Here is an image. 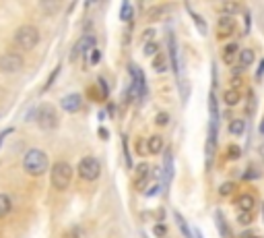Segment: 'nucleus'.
Returning <instances> with one entry per match:
<instances>
[{
  "label": "nucleus",
  "mask_w": 264,
  "mask_h": 238,
  "mask_svg": "<svg viewBox=\"0 0 264 238\" xmlns=\"http://www.w3.org/2000/svg\"><path fill=\"white\" fill-rule=\"evenodd\" d=\"M227 156H229V158H234V160H238V158H240V147H236V145H234V147H229V154H227Z\"/></svg>",
  "instance_id": "f704fd0d"
},
{
  "label": "nucleus",
  "mask_w": 264,
  "mask_h": 238,
  "mask_svg": "<svg viewBox=\"0 0 264 238\" xmlns=\"http://www.w3.org/2000/svg\"><path fill=\"white\" fill-rule=\"evenodd\" d=\"M155 123H157L159 127L168 125V123H170V114H165V112H159V114H157V118H155Z\"/></svg>",
  "instance_id": "c85d7f7f"
},
{
  "label": "nucleus",
  "mask_w": 264,
  "mask_h": 238,
  "mask_svg": "<svg viewBox=\"0 0 264 238\" xmlns=\"http://www.w3.org/2000/svg\"><path fill=\"white\" fill-rule=\"evenodd\" d=\"M157 54V44L155 42H147L145 44V56H155Z\"/></svg>",
  "instance_id": "7c9ffc66"
},
{
  "label": "nucleus",
  "mask_w": 264,
  "mask_h": 238,
  "mask_svg": "<svg viewBox=\"0 0 264 238\" xmlns=\"http://www.w3.org/2000/svg\"><path fill=\"white\" fill-rule=\"evenodd\" d=\"M153 69H155L157 73H163L165 69H168V58H165V54H155Z\"/></svg>",
  "instance_id": "393cba45"
},
{
  "label": "nucleus",
  "mask_w": 264,
  "mask_h": 238,
  "mask_svg": "<svg viewBox=\"0 0 264 238\" xmlns=\"http://www.w3.org/2000/svg\"><path fill=\"white\" fill-rule=\"evenodd\" d=\"M149 183H151V166L143 162V164H139L137 170H135V189L145 193L147 187H149Z\"/></svg>",
  "instance_id": "6e6552de"
},
{
  "label": "nucleus",
  "mask_w": 264,
  "mask_h": 238,
  "mask_svg": "<svg viewBox=\"0 0 264 238\" xmlns=\"http://www.w3.org/2000/svg\"><path fill=\"white\" fill-rule=\"evenodd\" d=\"M73 183V166L69 162H56L52 166V187L56 191H66Z\"/></svg>",
  "instance_id": "f03ea898"
},
{
  "label": "nucleus",
  "mask_w": 264,
  "mask_h": 238,
  "mask_svg": "<svg viewBox=\"0 0 264 238\" xmlns=\"http://www.w3.org/2000/svg\"><path fill=\"white\" fill-rule=\"evenodd\" d=\"M190 11V9H188ZM190 15H192V21H194V25L198 27V32H201V36H207V32H209V25H207V21L198 15V13H194V11H190Z\"/></svg>",
  "instance_id": "4be33fe9"
},
{
  "label": "nucleus",
  "mask_w": 264,
  "mask_h": 238,
  "mask_svg": "<svg viewBox=\"0 0 264 238\" xmlns=\"http://www.w3.org/2000/svg\"><path fill=\"white\" fill-rule=\"evenodd\" d=\"M260 133L264 135V118H262V123H260Z\"/></svg>",
  "instance_id": "79ce46f5"
},
{
  "label": "nucleus",
  "mask_w": 264,
  "mask_h": 238,
  "mask_svg": "<svg viewBox=\"0 0 264 238\" xmlns=\"http://www.w3.org/2000/svg\"><path fill=\"white\" fill-rule=\"evenodd\" d=\"M168 46H170V61H172V67L176 71V77L180 81V61H178V44H176V36L170 34L168 36Z\"/></svg>",
  "instance_id": "4468645a"
},
{
  "label": "nucleus",
  "mask_w": 264,
  "mask_h": 238,
  "mask_svg": "<svg viewBox=\"0 0 264 238\" xmlns=\"http://www.w3.org/2000/svg\"><path fill=\"white\" fill-rule=\"evenodd\" d=\"M145 34H147V36H145V40H151V38H153V34H155V32H153V29H147V32H145Z\"/></svg>",
  "instance_id": "a19ab883"
},
{
  "label": "nucleus",
  "mask_w": 264,
  "mask_h": 238,
  "mask_svg": "<svg viewBox=\"0 0 264 238\" xmlns=\"http://www.w3.org/2000/svg\"><path fill=\"white\" fill-rule=\"evenodd\" d=\"M153 232H155L157 238H163L165 234H168V226H165V224H157V226L153 228Z\"/></svg>",
  "instance_id": "c756f323"
},
{
  "label": "nucleus",
  "mask_w": 264,
  "mask_h": 238,
  "mask_svg": "<svg viewBox=\"0 0 264 238\" xmlns=\"http://www.w3.org/2000/svg\"><path fill=\"white\" fill-rule=\"evenodd\" d=\"M132 15H135V9H132V5H130V3H124V5H122V11H120V19H122V21H130Z\"/></svg>",
  "instance_id": "a878e982"
},
{
  "label": "nucleus",
  "mask_w": 264,
  "mask_h": 238,
  "mask_svg": "<svg viewBox=\"0 0 264 238\" xmlns=\"http://www.w3.org/2000/svg\"><path fill=\"white\" fill-rule=\"evenodd\" d=\"M236 32V19L229 15H221L219 23H217V34L219 38H229L231 34Z\"/></svg>",
  "instance_id": "9b49d317"
},
{
  "label": "nucleus",
  "mask_w": 264,
  "mask_h": 238,
  "mask_svg": "<svg viewBox=\"0 0 264 238\" xmlns=\"http://www.w3.org/2000/svg\"><path fill=\"white\" fill-rule=\"evenodd\" d=\"M221 11H223V15L234 17L236 13L242 11V5H240V3H223V5H221Z\"/></svg>",
  "instance_id": "b1692460"
},
{
  "label": "nucleus",
  "mask_w": 264,
  "mask_h": 238,
  "mask_svg": "<svg viewBox=\"0 0 264 238\" xmlns=\"http://www.w3.org/2000/svg\"><path fill=\"white\" fill-rule=\"evenodd\" d=\"M23 69V56L15 52H7L0 56V71L3 73H19Z\"/></svg>",
  "instance_id": "0eeeda50"
},
{
  "label": "nucleus",
  "mask_w": 264,
  "mask_h": 238,
  "mask_svg": "<svg viewBox=\"0 0 264 238\" xmlns=\"http://www.w3.org/2000/svg\"><path fill=\"white\" fill-rule=\"evenodd\" d=\"M244 131H246V123L240 121V118H236V121L229 123V133H231V135L240 137V135H244Z\"/></svg>",
  "instance_id": "5701e85b"
},
{
  "label": "nucleus",
  "mask_w": 264,
  "mask_h": 238,
  "mask_svg": "<svg viewBox=\"0 0 264 238\" xmlns=\"http://www.w3.org/2000/svg\"><path fill=\"white\" fill-rule=\"evenodd\" d=\"M58 75H60V67H56V69H54V73L50 75V79H48V83H46V87H44V92H48V89L54 85V79H56Z\"/></svg>",
  "instance_id": "2f4dec72"
},
{
  "label": "nucleus",
  "mask_w": 264,
  "mask_h": 238,
  "mask_svg": "<svg viewBox=\"0 0 264 238\" xmlns=\"http://www.w3.org/2000/svg\"><path fill=\"white\" fill-rule=\"evenodd\" d=\"M36 114H38V116H36V121H38V125H40L44 131H54V129L58 127V112H56L54 106L44 104V106L38 108Z\"/></svg>",
  "instance_id": "39448f33"
},
{
  "label": "nucleus",
  "mask_w": 264,
  "mask_h": 238,
  "mask_svg": "<svg viewBox=\"0 0 264 238\" xmlns=\"http://www.w3.org/2000/svg\"><path fill=\"white\" fill-rule=\"evenodd\" d=\"M238 44L236 42H231V44H227L225 48H223V63L225 65H231V63H234L236 61V56H238Z\"/></svg>",
  "instance_id": "dca6fc26"
},
{
  "label": "nucleus",
  "mask_w": 264,
  "mask_h": 238,
  "mask_svg": "<svg viewBox=\"0 0 264 238\" xmlns=\"http://www.w3.org/2000/svg\"><path fill=\"white\" fill-rule=\"evenodd\" d=\"M231 191H234V185H231V183H225V185H221V189H219V193L225 197V195H229Z\"/></svg>",
  "instance_id": "473e14b6"
},
{
  "label": "nucleus",
  "mask_w": 264,
  "mask_h": 238,
  "mask_svg": "<svg viewBox=\"0 0 264 238\" xmlns=\"http://www.w3.org/2000/svg\"><path fill=\"white\" fill-rule=\"evenodd\" d=\"M240 100H242V94H240V89H227V92L223 94V102L227 104V106H238L240 104Z\"/></svg>",
  "instance_id": "a211bd4d"
},
{
  "label": "nucleus",
  "mask_w": 264,
  "mask_h": 238,
  "mask_svg": "<svg viewBox=\"0 0 264 238\" xmlns=\"http://www.w3.org/2000/svg\"><path fill=\"white\" fill-rule=\"evenodd\" d=\"M252 222V214H242L240 216V224H250Z\"/></svg>",
  "instance_id": "e433bc0d"
},
{
  "label": "nucleus",
  "mask_w": 264,
  "mask_h": 238,
  "mask_svg": "<svg viewBox=\"0 0 264 238\" xmlns=\"http://www.w3.org/2000/svg\"><path fill=\"white\" fill-rule=\"evenodd\" d=\"M11 210H13V199H11L9 195L0 193V220L7 218V216L11 214Z\"/></svg>",
  "instance_id": "6ab92c4d"
},
{
  "label": "nucleus",
  "mask_w": 264,
  "mask_h": 238,
  "mask_svg": "<svg viewBox=\"0 0 264 238\" xmlns=\"http://www.w3.org/2000/svg\"><path fill=\"white\" fill-rule=\"evenodd\" d=\"M87 56H89V63H91V65H97L99 61H102V52H99L97 48H93V50H91Z\"/></svg>",
  "instance_id": "cd10ccee"
},
{
  "label": "nucleus",
  "mask_w": 264,
  "mask_h": 238,
  "mask_svg": "<svg viewBox=\"0 0 264 238\" xmlns=\"http://www.w3.org/2000/svg\"><path fill=\"white\" fill-rule=\"evenodd\" d=\"M165 150V143H163V139L159 137V135H153L151 139H147V152H151V154H161Z\"/></svg>",
  "instance_id": "2eb2a0df"
},
{
  "label": "nucleus",
  "mask_w": 264,
  "mask_h": 238,
  "mask_svg": "<svg viewBox=\"0 0 264 238\" xmlns=\"http://www.w3.org/2000/svg\"><path fill=\"white\" fill-rule=\"evenodd\" d=\"M254 50H250V48H246V50H242L240 52V65H238V71H244V69H248L252 63H254Z\"/></svg>",
  "instance_id": "f3484780"
},
{
  "label": "nucleus",
  "mask_w": 264,
  "mask_h": 238,
  "mask_svg": "<svg viewBox=\"0 0 264 238\" xmlns=\"http://www.w3.org/2000/svg\"><path fill=\"white\" fill-rule=\"evenodd\" d=\"M50 168V160H48V154L33 147L29 150L23 158V170L29 174V176H44Z\"/></svg>",
  "instance_id": "f257e3e1"
},
{
  "label": "nucleus",
  "mask_w": 264,
  "mask_h": 238,
  "mask_svg": "<svg viewBox=\"0 0 264 238\" xmlns=\"http://www.w3.org/2000/svg\"><path fill=\"white\" fill-rule=\"evenodd\" d=\"M172 7H155V9H149V13H147V17L149 19H159V15H163V13H168Z\"/></svg>",
  "instance_id": "bb28decb"
},
{
  "label": "nucleus",
  "mask_w": 264,
  "mask_h": 238,
  "mask_svg": "<svg viewBox=\"0 0 264 238\" xmlns=\"http://www.w3.org/2000/svg\"><path fill=\"white\" fill-rule=\"evenodd\" d=\"M262 75H264V58L260 61V67H258V73H256V79H262Z\"/></svg>",
  "instance_id": "4c0bfd02"
},
{
  "label": "nucleus",
  "mask_w": 264,
  "mask_h": 238,
  "mask_svg": "<svg viewBox=\"0 0 264 238\" xmlns=\"http://www.w3.org/2000/svg\"><path fill=\"white\" fill-rule=\"evenodd\" d=\"M137 152H139L141 156H145V154H147V141H143V139H141V141H137Z\"/></svg>",
  "instance_id": "72a5a7b5"
},
{
  "label": "nucleus",
  "mask_w": 264,
  "mask_h": 238,
  "mask_svg": "<svg viewBox=\"0 0 264 238\" xmlns=\"http://www.w3.org/2000/svg\"><path fill=\"white\" fill-rule=\"evenodd\" d=\"M95 48V38L93 36H83L77 44H75V48H73V54H71V61H77L79 56H87L91 50Z\"/></svg>",
  "instance_id": "1a4fd4ad"
},
{
  "label": "nucleus",
  "mask_w": 264,
  "mask_h": 238,
  "mask_svg": "<svg viewBox=\"0 0 264 238\" xmlns=\"http://www.w3.org/2000/svg\"><path fill=\"white\" fill-rule=\"evenodd\" d=\"M99 174H102V164H99V160L87 156L79 162V176L83 178V181L87 183H93L99 178Z\"/></svg>",
  "instance_id": "423d86ee"
},
{
  "label": "nucleus",
  "mask_w": 264,
  "mask_h": 238,
  "mask_svg": "<svg viewBox=\"0 0 264 238\" xmlns=\"http://www.w3.org/2000/svg\"><path fill=\"white\" fill-rule=\"evenodd\" d=\"M215 224H217V228H219V234L223 236V238H229V228H227V222H225V216H223V212H215Z\"/></svg>",
  "instance_id": "aec40b11"
},
{
  "label": "nucleus",
  "mask_w": 264,
  "mask_h": 238,
  "mask_svg": "<svg viewBox=\"0 0 264 238\" xmlns=\"http://www.w3.org/2000/svg\"><path fill=\"white\" fill-rule=\"evenodd\" d=\"M238 238H260V236H258L254 230H246V232H242Z\"/></svg>",
  "instance_id": "c9c22d12"
},
{
  "label": "nucleus",
  "mask_w": 264,
  "mask_h": 238,
  "mask_svg": "<svg viewBox=\"0 0 264 238\" xmlns=\"http://www.w3.org/2000/svg\"><path fill=\"white\" fill-rule=\"evenodd\" d=\"M15 44L21 50H33L40 44V29L36 25H21L15 32Z\"/></svg>",
  "instance_id": "7ed1b4c3"
},
{
  "label": "nucleus",
  "mask_w": 264,
  "mask_h": 238,
  "mask_svg": "<svg viewBox=\"0 0 264 238\" xmlns=\"http://www.w3.org/2000/svg\"><path fill=\"white\" fill-rule=\"evenodd\" d=\"M9 133H13V129H5L3 133H0V145H3V141H5V137H7Z\"/></svg>",
  "instance_id": "ea45409f"
},
{
  "label": "nucleus",
  "mask_w": 264,
  "mask_h": 238,
  "mask_svg": "<svg viewBox=\"0 0 264 238\" xmlns=\"http://www.w3.org/2000/svg\"><path fill=\"white\" fill-rule=\"evenodd\" d=\"M174 218H176V224H178V228H180V232L184 234V238H192V230H190V226H188V222L184 220V216H182L180 212H174Z\"/></svg>",
  "instance_id": "412c9836"
},
{
  "label": "nucleus",
  "mask_w": 264,
  "mask_h": 238,
  "mask_svg": "<svg viewBox=\"0 0 264 238\" xmlns=\"http://www.w3.org/2000/svg\"><path fill=\"white\" fill-rule=\"evenodd\" d=\"M60 106H62V110H66V112H79L81 110V106H83V96L81 94H69V96H64L62 100H60Z\"/></svg>",
  "instance_id": "f8f14e48"
},
{
  "label": "nucleus",
  "mask_w": 264,
  "mask_h": 238,
  "mask_svg": "<svg viewBox=\"0 0 264 238\" xmlns=\"http://www.w3.org/2000/svg\"><path fill=\"white\" fill-rule=\"evenodd\" d=\"M192 238H205V236H203V230H201V228L192 230Z\"/></svg>",
  "instance_id": "58836bf2"
},
{
  "label": "nucleus",
  "mask_w": 264,
  "mask_h": 238,
  "mask_svg": "<svg viewBox=\"0 0 264 238\" xmlns=\"http://www.w3.org/2000/svg\"><path fill=\"white\" fill-rule=\"evenodd\" d=\"M163 181H161V185H163V189H165V193L170 191V185H172V181H174V158H172V152H165V162H163Z\"/></svg>",
  "instance_id": "9d476101"
},
{
  "label": "nucleus",
  "mask_w": 264,
  "mask_h": 238,
  "mask_svg": "<svg viewBox=\"0 0 264 238\" xmlns=\"http://www.w3.org/2000/svg\"><path fill=\"white\" fill-rule=\"evenodd\" d=\"M236 207L240 214H252L254 207H256V199L254 195H240L238 201H236Z\"/></svg>",
  "instance_id": "ddd939ff"
},
{
  "label": "nucleus",
  "mask_w": 264,
  "mask_h": 238,
  "mask_svg": "<svg viewBox=\"0 0 264 238\" xmlns=\"http://www.w3.org/2000/svg\"><path fill=\"white\" fill-rule=\"evenodd\" d=\"M262 216H264V205H262Z\"/></svg>",
  "instance_id": "37998d69"
},
{
  "label": "nucleus",
  "mask_w": 264,
  "mask_h": 238,
  "mask_svg": "<svg viewBox=\"0 0 264 238\" xmlns=\"http://www.w3.org/2000/svg\"><path fill=\"white\" fill-rule=\"evenodd\" d=\"M130 77H132L130 96L132 98H139V100H145L147 98V79H145V73L137 65H130Z\"/></svg>",
  "instance_id": "20e7f679"
}]
</instances>
